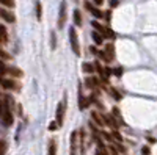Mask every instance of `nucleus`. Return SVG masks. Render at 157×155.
I'll return each mask as SVG.
<instances>
[{
  "instance_id": "1",
  "label": "nucleus",
  "mask_w": 157,
  "mask_h": 155,
  "mask_svg": "<svg viewBox=\"0 0 157 155\" xmlns=\"http://www.w3.org/2000/svg\"><path fill=\"white\" fill-rule=\"evenodd\" d=\"M69 39H71V47H72V52L78 57L80 55V46H78V36H77V31L74 27L69 28Z\"/></svg>"
},
{
  "instance_id": "2",
  "label": "nucleus",
  "mask_w": 157,
  "mask_h": 155,
  "mask_svg": "<svg viewBox=\"0 0 157 155\" xmlns=\"http://www.w3.org/2000/svg\"><path fill=\"white\" fill-rule=\"evenodd\" d=\"M91 27H94L96 31H99L102 36H105V38H110V39H113V38H115V33H113L109 27H102V25H101L98 20H93V22H91Z\"/></svg>"
},
{
  "instance_id": "3",
  "label": "nucleus",
  "mask_w": 157,
  "mask_h": 155,
  "mask_svg": "<svg viewBox=\"0 0 157 155\" xmlns=\"http://www.w3.org/2000/svg\"><path fill=\"white\" fill-rule=\"evenodd\" d=\"M64 113H66V102L61 100L57 107V114H55V119L58 122V125H63V121H64Z\"/></svg>"
},
{
  "instance_id": "4",
  "label": "nucleus",
  "mask_w": 157,
  "mask_h": 155,
  "mask_svg": "<svg viewBox=\"0 0 157 155\" xmlns=\"http://www.w3.org/2000/svg\"><path fill=\"white\" fill-rule=\"evenodd\" d=\"M13 121H14V118H13V113H11V110L8 108V105L5 103V110H3V113H2V124H3L5 127H10V125H13Z\"/></svg>"
},
{
  "instance_id": "5",
  "label": "nucleus",
  "mask_w": 157,
  "mask_h": 155,
  "mask_svg": "<svg viewBox=\"0 0 157 155\" xmlns=\"http://www.w3.org/2000/svg\"><path fill=\"white\" fill-rule=\"evenodd\" d=\"M64 22H66V2L60 3V11H58V28L64 27Z\"/></svg>"
},
{
  "instance_id": "6",
  "label": "nucleus",
  "mask_w": 157,
  "mask_h": 155,
  "mask_svg": "<svg viewBox=\"0 0 157 155\" xmlns=\"http://www.w3.org/2000/svg\"><path fill=\"white\" fill-rule=\"evenodd\" d=\"M85 8L91 13V14H93L96 19H102V17H105V13H102L99 8H96L94 5H91L90 2H85Z\"/></svg>"
},
{
  "instance_id": "7",
  "label": "nucleus",
  "mask_w": 157,
  "mask_h": 155,
  "mask_svg": "<svg viewBox=\"0 0 157 155\" xmlns=\"http://www.w3.org/2000/svg\"><path fill=\"white\" fill-rule=\"evenodd\" d=\"M102 118H104V122H105L109 127H112L113 130H118V127H120V122L116 121V118L113 114H102Z\"/></svg>"
},
{
  "instance_id": "8",
  "label": "nucleus",
  "mask_w": 157,
  "mask_h": 155,
  "mask_svg": "<svg viewBox=\"0 0 157 155\" xmlns=\"http://www.w3.org/2000/svg\"><path fill=\"white\" fill-rule=\"evenodd\" d=\"M0 85H2V88L5 89H14V91H19L21 89V85L14 80H5V79H0Z\"/></svg>"
},
{
  "instance_id": "9",
  "label": "nucleus",
  "mask_w": 157,
  "mask_h": 155,
  "mask_svg": "<svg viewBox=\"0 0 157 155\" xmlns=\"http://www.w3.org/2000/svg\"><path fill=\"white\" fill-rule=\"evenodd\" d=\"M0 17H2L5 22H8V24H13V22L16 20L14 14H13L11 11H6V9H3V8H0Z\"/></svg>"
},
{
  "instance_id": "10",
  "label": "nucleus",
  "mask_w": 157,
  "mask_h": 155,
  "mask_svg": "<svg viewBox=\"0 0 157 155\" xmlns=\"http://www.w3.org/2000/svg\"><path fill=\"white\" fill-rule=\"evenodd\" d=\"M77 136H78V132L74 130L71 133V152H69V155H77Z\"/></svg>"
},
{
  "instance_id": "11",
  "label": "nucleus",
  "mask_w": 157,
  "mask_h": 155,
  "mask_svg": "<svg viewBox=\"0 0 157 155\" xmlns=\"http://www.w3.org/2000/svg\"><path fill=\"white\" fill-rule=\"evenodd\" d=\"M90 99H86V97H83L82 96V93H78V108H80V110H85L88 105H90Z\"/></svg>"
},
{
  "instance_id": "12",
  "label": "nucleus",
  "mask_w": 157,
  "mask_h": 155,
  "mask_svg": "<svg viewBox=\"0 0 157 155\" xmlns=\"http://www.w3.org/2000/svg\"><path fill=\"white\" fill-rule=\"evenodd\" d=\"M82 71H83L85 74H93V72L96 71V66H94L93 63H88V61H86V63L82 64Z\"/></svg>"
},
{
  "instance_id": "13",
  "label": "nucleus",
  "mask_w": 157,
  "mask_h": 155,
  "mask_svg": "<svg viewBox=\"0 0 157 155\" xmlns=\"http://www.w3.org/2000/svg\"><path fill=\"white\" fill-rule=\"evenodd\" d=\"M8 41V33H6V27L0 24V44H5Z\"/></svg>"
},
{
  "instance_id": "14",
  "label": "nucleus",
  "mask_w": 157,
  "mask_h": 155,
  "mask_svg": "<svg viewBox=\"0 0 157 155\" xmlns=\"http://www.w3.org/2000/svg\"><path fill=\"white\" fill-rule=\"evenodd\" d=\"M86 86L90 88V89H93V88H96V86H99V80L96 79V77H88L86 79Z\"/></svg>"
},
{
  "instance_id": "15",
  "label": "nucleus",
  "mask_w": 157,
  "mask_h": 155,
  "mask_svg": "<svg viewBox=\"0 0 157 155\" xmlns=\"http://www.w3.org/2000/svg\"><path fill=\"white\" fill-rule=\"evenodd\" d=\"M91 119H93L98 125H104V118H102V116H101L98 111H93V113H91Z\"/></svg>"
},
{
  "instance_id": "16",
  "label": "nucleus",
  "mask_w": 157,
  "mask_h": 155,
  "mask_svg": "<svg viewBox=\"0 0 157 155\" xmlns=\"http://www.w3.org/2000/svg\"><path fill=\"white\" fill-rule=\"evenodd\" d=\"M112 114L116 118V121L120 122V125H124V121H123V116H121V111L118 110L116 107H113V110H112Z\"/></svg>"
},
{
  "instance_id": "17",
  "label": "nucleus",
  "mask_w": 157,
  "mask_h": 155,
  "mask_svg": "<svg viewBox=\"0 0 157 155\" xmlns=\"http://www.w3.org/2000/svg\"><path fill=\"white\" fill-rule=\"evenodd\" d=\"M6 74H10L11 77H22L24 75V72L19 68H8V72Z\"/></svg>"
},
{
  "instance_id": "18",
  "label": "nucleus",
  "mask_w": 157,
  "mask_h": 155,
  "mask_svg": "<svg viewBox=\"0 0 157 155\" xmlns=\"http://www.w3.org/2000/svg\"><path fill=\"white\" fill-rule=\"evenodd\" d=\"M47 155H57V143H55V139H50Z\"/></svg>"
},
{
  "instance_id": "19",
  "label": "nucleus",
  "mask_w": 157,
  "mask_h": 155,
  "mask_svg": "<svg viewBox=\"0 0 157 155\" xmlns=\"http://www.w3.org/2000/svg\"><path fill=\"white\" fill-rule=\"evenodd\" d=\"M91 36H93V41H94V44H96V46H101V44H102V41H104V39H102V35H101L99 31H96V30H94L93 33H91Z\"/></svg>"
},
{
  "instance_id": "20",
  "label": "nucleus",
  "mask_w": 157,
  "mask_h": 155,
  "mask_svg": "<svg viewBox=\"0 0 157 155\" xmlns=\"http://www.w3.org/2000/svg\"><path fill=\"white\" fill-rule=\"evenodd\" d=\"M110 94H112V97H113L115 100H121V99H123V94L118 91V89H115V88H110Z\"/></svg>"
},
{
  "instance_id": "21",
  "label": "nucleus",
  "mask_w": 157,
  "mask_h": 155,
  "mask_svg": "<svg viewBox=\"0 0 157 155\" xmlns=\"http://www.w3.org/2000/svg\"><path fill=\"white\" fill-rule=\"evenodd\" d=\"M104 50L107 52V55H109V57H110L112 60L115 58V47H113V44H107V46H105V49H104Z\"/></svg>"
},
{
  "instance_id": "22",
  "label": "nucleus",
  "mask_w": 157,
  "mask_h": 155,
  "mask_svg": "<svg viewBox=\"0 0 157 155\" xmlns=\"http://www.w3.org/2000/svg\"><path fill=\"white\" fill-rule=\"evenodd\" d=\"M98 55H99V58H101L102 61H105V63H110V61H112V58L107 55V52H105V50H99V54H98Z\"/></svg>"
},
{
  "instance_id": "23",
  "label": "nucleus",
  "mask_w": 157,
  "mask_h": 155,
  "mask_svg": "<svg viewBox=\"0 0 157 155\" xmlns=\"http://www.w3.org/2000/svg\"><path fill=\"white\" fill-rule=\"evenodd\" d=\"M74 24L75 25H82V16H80V11L78 9L74 11Z\"/></svg>"
},
{
  "instance_id": "24",
  "label": "nucleus",
  "mask_w": 157,
  "mask_h": 155,
  "mask_svg": "<svg viewBox=\"0 0 157 155\" xmlns=\"http://www.w3.org/2000/svg\"><path fill=\"white\" fill-rule=\"evenodd\" d=\"M36 19L41 20L43 19V8H41V2H36Z\"/></svg>"
},
{
  "instance_id": "25",
  "label": "nucleus",
  "mask_w": 157,
  "mask_h": 155,
  "mask_svg": "<svg viewBox=\"0 0 157 155\" xmlns=\"http://www.w3.org/2000/svg\"><path fill=\"white\" fill-rule=\"evenodd\" d=\"M50 47H52V50H55V47H57V36H55V31H50Z\"/></svg>"
},
{
  "instance_id": "26",
  "label": "nucleus",
  "mask_w": 157,
  "mask_h": 155,
  "mask_svg": "<svg viewBox=\"0 0 157 155\" xmlns=\"http://www.w3.org/2000/svg\"><path fill=\"white\" fill-rule=\"evenodd\" d=\"M0 3L8 6V8H13V6H14V0H0Z\"/></svg>"
},
{
  "instance_id": "27",
  "label": "nucleus",
  "mask_w": 157,
  "mask_h": 155,
  "mask_svg": "<svg viewBox=\"0 0 157 155\" xmlns=\"http://www.w3.org/2000/svg\"><path fill=\"white\" fill-rule=\"evenodd\" d=\"M6 72H8V68L5 66V63H3V61H0V77L5 75Z\"/></svg>"
},
{
  "instance_id": "28",
  "label": "nucleus",
  "mask_w": 157,
  "mask_h": 155,
  "mask_svg": "<svg viewBox=\"0 0 157 155\" xmlns=\"http://www.w3.org/2000/svg\"><path fill=\"white\" fill-rule=\"evenodd\" d=\"M112 135H113V138L118 141V143H121V141H123V136L120 135V132H118V130H113V133H112Z\"/></svg>"
},
{
  "instance_id": "29",
  "label": "nucleus",
  "mask_w": 157,
  "mask_h": 155,
  "mask_svg": "<svg viewBox=\"0 0 157 155\" xmlns=\"http://www.w3.org/2000/svg\"><path fill=\"white\" fill-rule=\"evenodd\" d=\"M0 58H2V60H11V55L6 54L5 50H0Z\"/></svg>"
},
{
  "instance_id": "30",
  "label": "nucleus",
  "mask_w": 157,
  "mask_h": 155,
  "mask_svg": "<svg viewBox=\"0 0 157 155\" xmlns=\"http://www.w3.org/2000/svg\"><path fill=\"white\" fill-rule=\"evenodd\" d=\"M113 74H115L116 77H121V75H123V68H115V69H113Z\"/></svg>"
},
{
  "instance_id": "31",
  "label": "nucleus",
  "mask_w": 157,
  "mask_h": 155,
  "mask_svg": "<svg viewBox=\"0 0 157 155\" xmlns=\"http://www.w3.org/2000/svg\"><path fill=\"white\" fill-rule=\"evenodd\" d=\"M60 125H58V122H50V125H49V130H55V128H58Z\"/></svg>"
},
{
  "instance_id": "32",
  "label": "nucleus",
  "mask_w": 157,
  "mask_h": 155,
  "mask_svg": "<svg viewBox=\"0 0 157 155\" xmlns=\"http://www.w3.org/2000/svg\"><path fill=\"white\" fill-rule=\"evenodd\" d=\"M141 153H143V155H149V153H151V150H149V147H148V146H145V147H143V149H141Z\"/></svg>"
},
{
  "instance_id": "33",
  "label": "nucleus",
  "mask_w": 157,
  "mask_h": 155,
  "mask_svg": "<svg viewBox=\"0 0 157 155\" xmlns=\"http://www.w3.org/2000/svg\"><path fill=\"white\" fill-rule=\"evenodd\" d=\"M90 52H91V54H93V55H98V54H99V50H98L96 47H93V46L90 47Z\"/></svg>"
},
{
  "instance_id": "34",
  "label": "nucleus",
  "mask_w": 157,
  "mask_h": 155,
  "mask_svg": "<svg viewBox=\"0 0 157 155\" xmlns=\"http://www.w3.org/2000/svg\"><path fill=\"white\" fill-rule=\"evenodd\" d=\"M3 110H5V103L0 100V118H2V113H3Z\"/></svg>"
},
{
  "instance_id": "35",
  "label": "nucleus",
  "mask_w": 157,
  "mask_h": 155,
  "mask_svg": "<svg viewBox=\"0 0 157 155\" xmlns=\"http://www.w3.org/2000/svg\"><path fill=\"white\" fill-rule=\"evenodd\" d=\"M110 5H112L113 8H115V6H120V0H112V3H110Z\"/></svg>"
},
{
  "instance_id": "36",
  "label": "nucleus",
  "mask_w": 157,
  "mask_h": 155,
  "mask_svg": "<svg viewBox=\"0 0 157 155\" xmlns=\"http://www.w3.org/2000/svg\"><path fill=\"white\" fill-rule=\"evenodd\" d=\"M93 2H94L96 5H102V3H104V0H93Z\"/></svg>"
}]
</instances>
